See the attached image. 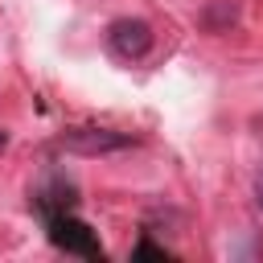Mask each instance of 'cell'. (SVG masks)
Here are the masks:
<instances>
[{
  "label": "cell",
  "instance_id": "cell-1",
  "mask_svg": "<svg viewBox=\"0 0 263 263\" xmlns=\"http://www.w3.org/2000/svg\"><path fill=\"white\" fill-rule=\"evenodd\" d=\"M107 49L119 58V62H136L152 49V25L140 21V16H119L111 21L107 29Z\"/></svg>",
  "mask_w": 263,
  "mask_h": 263
},
{
  "label": "cell",
  "instance_id": "cell-2",
  "mask_svg": "<svg viewBox=\"0 0 263 263\" xmlns=\"http://www.w3.org/2000/svg\"><path fill=\"white\" fill-rule=\"evenodd\" d=\"M49 238L53 247L70 251V255H82V259H103V247L95 238V230L70 214H49Z\"/></svg>",
  "mask_w": 263,
  "mask_h": 263
},
{
  "label": "cell",
  "instance_id": "cell-3",
  "mask_svg": "<svg viewBox=\"0 0 263 263\" xmlns=\"http://www.w3.org/2000/svg\"><path fill=\"white\" fill-rule=\"evenodd\" d=\"M136 140L127 132H111V127H74L62 136V148L66 152H78V156H103V152H119V148H132Z\"/></svg>",
  "mask_w": 263,
  "mask_h": 263
},
{
  "label": "cell",
  "instance_id": "cell-4",
  "mask_svg": "<svg viewBox=\"0 0 263 263\" xmlns=\"http://www.w3.org/2000/svg\"><path fill=\"white\" fill-rule=\"evenodd\" d=\"M197 21H201L205 33H226V29L238 21V4H234V0H210V4L197 12Z\"/></svg>",
  "mask_w": 263,
  "mask_h": 263
},
{
  "label": "cell",
  "instance_id": "cell-5",
  "mask_svg": "<svg viewBox=\"0 0 263 263\" xmlns=\"http://www.w3.org/2000/svg\"><path fill=\"white\" fill-rule=\"evenodd\" d=\"M132 259H168V251L156 247V242H140V247L132 251Z\"/></svg>",
  "mask_w": 263,
  "mask_h": 263
},
{
  "label": "cell",
  "instance_id": "cell-6",
  "mask_svg": "<svg viewBox=\"0 0 263 263\" xmlns=\"http://www.w3.org/2000/svg\"><path fill=\"white\" fill-rule=\"evenodd\" d=\"M255 205L263 210V168H259V177H255Z\"/></svg>",
  "mask_w": 263,
  "mask_h": 263
},
{
  "label": "cell",
  "instance_id": "cell-7",
  "mask_svg": "<svg viewBox=\"0 0 263 263\" xmlns=\"http://www.w3.org/2000/svg\"><path fill=\"white\" fill-rule=\"evenodd\" d=\"M0 148H4V132H0Z\"/></svg>",
  "mask_w": 263,
  "mask_h": 263
}]
</instances>
